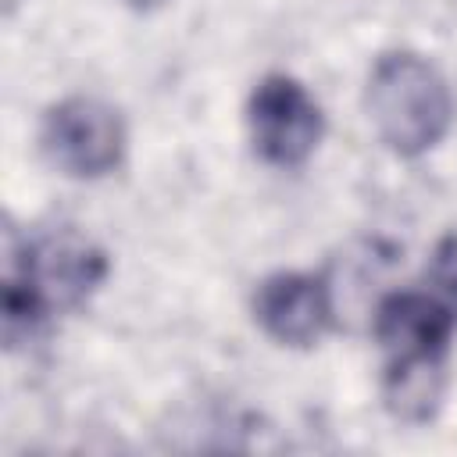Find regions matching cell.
<instances>
[{"label":"cell","mask_w":457,"mask_h":457,"mask_svg":"<svg viewBox=\"0 0 457 457\" xmlns=\"http://www.w3.org/2000/svg\"><path fill=\"white\" fill-rule=\"evenodd\" d=\"M107 275V253L75 228L21 236L4 225V339L29 343L57 311L79 307Z\"/></svg>","instance_id":"1"},{"label":"cell","mask_w":457,"mask_h":457,"mask_svg":"<svg viewBox=\"0 0 457 457\" xmlns=\"http://www.w3.org/2000/svg\"><path fill=\"white\" fill-rule=\"evenodd\" d=\"M364 104L378 139L400 157L432 150L453 125L450 82L432 61L411 50H393L375 61Z\"/></svg>","instance_id":"2"},{"label":"cell","mask_w":457,"mask_h":457,"mask_svg":"<svg viewBox=\"0 0 457 457\" xmlns=\"http://www.w3.org/2000/svg\"><path fill=\"white\" fill-rule=\"evenodd\" d=\"M125 121L121 111L100 96H68L54 104L39 129V146L46 161L71 179H104L125 157Z\"/></svg>","instance_id":"3"},{"label":"cell","mask_w":457,"mask_h":457,"mask_svg":"<svg viewBox=\"0 0 457 457\" xmlns=\"http://www.w3.org/2000/svg\"><path fill=\"white\" fill-rule=\"evenodd\" d=\"M246 125L253 150L275 168L303 164L325 136V114L318 100L307 93L303 82L282 71H271L253 86L246 104Z\"/></svg>","instance_id":"4"},{"label":"cell","mask_w":457,"mask_h":457,"mask_svg":"<svg viewBox=\"0 0 457 457\" xmlns=\"http://www.w3.org/2000/svg\"><path fill=\"white\" fill-rule=\"evenodd\" d=\"M336 318L332 282L311 271H278L253 289V321L282 346H311Z\"/></svg>","instance_id":"5"},{"label":"cell","mask_w":457,"mask_h":457,"mask_svg":"<svg viewBox=\"0 0 457 457\" xmlns=\"http://www.w3.org/2000/svg\"><path fill=\"white\" fill-rule=\"evenodd\" d=\"M457 328V311L425 289H396L375 303L371 332L386 357L436 353L446 357L450 336Z\"/></svg>","instance_id":"6"},{"label":"cell","mask_w":457,"mask_h":457,"mask_svg":"<svg viewBox=\"0 0 457 457\" xmlns=\"http://www.w3.org/2000/svg\"><path fill=\"white\" fill-rule=\"evenodd\" d=\"M446 393V357L414 353V357H386L382 368V400L393 418L421 425L436 418Z\"/></svg>","instance_id":"7"},{"label":"cell","mask_w":457,"mask_h":457,"mask_svg":"<svg viewBox=\"0 0 457 457\" xmlns=\"http://www.w3.org/2000/svg\"><path fill=\"white\" fill-rule=\"evenodd\" d=\"M425 286L457 311V232H450L436 243L428 268H425Z\"/></svg>","instance_id":"8"},{"label":"cell","mask_w":457,"mask_h":457,"mask_svg":"<svg viewBox=\"0 0 457 457\" xmlns=\"http://www.w3.org/2000/svg\"><path fill=\"white\" fill-rule=\"evenodd\" d=\"M125 7H132V11H157L161 4H168V0H121Z\"/></svg>","instance_id":"9"},{"label":"cell","mask_w":457,"mask_h":457,"mask_svg":"<svg viewBox=\"0 0 457 457\" xmlns=\"http://www.w3.org/2000/svg\"><path fill=\"white\" fill-rule=\"evenodd\" d=\"M18 4H21V0H4V11H7V14H11V11H14V7H18Z\"/></svg>","instance_id":"10"}]
</instances>
